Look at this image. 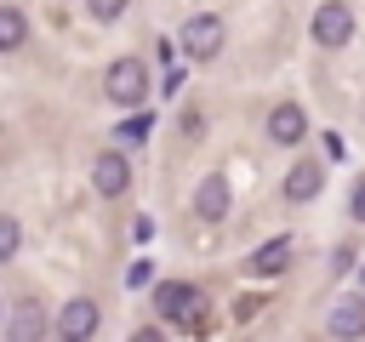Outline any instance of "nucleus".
I'll return each mask as SVG.
<instances>
[{
  "mask_svg": "<svg viewBox=\"0 0 365 342\" xmlns=\"http://www.w3.org/2000/svg\"><path fill=\"white\" fill-rule=\"evenodd\" d=\"M103 86H108V97H114V103H143V91H148V68H143L137 57H114Z\"/></svg>",
  "mask_w": 365,
  "mask_h": 342,
  "instance_id": "1",
  "label": "nucleus"
},
{
  "mask_svg": "<svg viewBox=\"0 0 365 342\" xmlns=\"http://www.w3.org/2000/svg\"><path fill=\"white\" fill-rule=\"evenodd\" d=\"M57 336L63 342H91L97 336V302L91 296H68L57 308Z\"/></svg>",
  "mask_w": 365,
  "mask_h": 342,
  "instance_id": "2",
  "label": "nucleus"
},
{
  "mask_svg": "<svg viewBox=\"0 0 365 342\" xmlns=\"http://www.w3.org/2000/svg\"><path fill=\"white\" fill-rule=\"evenodd\" d=\"M182 51L194 57V63H205V57H217L222 51V17H188L182 23Z\"/></svg>",
  "mask_w": 365,
  "mask_h": 342,
  "instance_id": "3",
  "label": "nucleus"
},
{
  "mask_svg": "<svg viewBox=\"0 0 365 342\" xmlns=\"http://www.w3.org/2000/svg\"><path fill=\"white\" fill-rule=\"evenodd\" d=\"M314 40H319V46H348V40H354V11H348L342 0H325V6L314 11Z\"/></svg>",
  "mask_w": 365,
  "mask_h": 342,
  "instance_id": "4",
  "label": "nucleus"
},
{
  "mask_svg": "<svg viewBox=\"0 0 365 342\" xmlns=\"http://www.w3.org/2000/svg\"><path fill=\"white\" fill-rule=\"evenodd\" d=\"M91 188H97V194H108V200L131 188V165H125V154H120V148H103V154L91 160Z\"/></svg>",
  "mask_w": 365,
  "mask_h": 342,
  "instance_id": "5",
  "label": "nucleus"
},
{
  "mask_svg": "<svg viewBox=\"0 0 365 342\" xmlns=\"http://www.w3.org/2000/svg\"><path fill=\"white\" fill-rule=\"evenodd\" d=\"M268 137L285 142V148H297V142L308 137V114H302L297 103H274V114H268Z\"/></svg>",
  "mask_w": 365,
  "mask_h": 342,
  "instance_id": "6",
  "label": "nucleus"
},
{
  "mask_svg": "<svg viewBox=\"0 0 365 342\" xmlns=\"http://www.w3.org/2000/svg\"><path fill=\"white\" fill-rule=\"evenodd\" d=\"M331 336H336V342H359V336H365V302H359V296H342V302L331 308Z\"/></svg>",
  "mask_w": 365,
  "mask_h": 342,
  "instance_id": "7",
  "label": "nucleus"
},
{
  "mask_svg": "<svg viewBox=\"0 0 365 342\" xmlns=\"http://www.w3.org/2000/svg\"><path fill=\"white\" fill-rule=\"evenodd\" d=\"M11 336H17V342H46V302H40V296H23V302H17Z\"/></svg>",
  "mask_w": 365,
  "mask_h": 342,
  "instance_id": "8",
  "label": "nucleus"
},
{
  "mask_svg": "<svg viewBox=\"0 0 365 342\" xmlns=\"http://www.w3.org/2000/svg\"><path fill=\"white\" fill-rule=\"evenodd\" d=\"M319 182H325V171H319L314 160H297V165L285 171V200H314Z\"/></svg>",
  "mask_w": 365,
  "mask_h": 342,
  "instance_id": "9",
  "label": "nucleus"
},
{
  "mask_svg": "<svg viewBox=\"0 0 365 342\" xmlns=\"http://www.w3.org/2000/svg\"><path fill=\"white\" fill-rule=\"evenodd\" d=\"M222 211H228V182H222V177H205V182L194 188V217L217 222Z\"/></svg>",
  "mask_w": 365,
  "mask_h": 342,
  "instance_id": "10",
  "label": "nucleus"
},
{
  "mask_svg": "<svg viewBox=\"0 0 365 342\" xmlns=\"http://www.w3.org/2000/svg\"><path fill=\"white\" fill-rule=\"evenodd\" d=\"M285 262H291V239H268V245L251 251V274H257V279H274Z\"/></svg>",
  "mask_w": 365,
  "mask_h": 342,
  "instance_id": "11",
  "label": "nucleus"
},
{
  "mask_svg": "<svg viewBox=\"0 0 365 342\" xmlns=\"http://www.w3.org/2000/svg\"><path fill=\"white\" fill-rule=\"evenodd\" d=\"M194 302H200V291H194V285H160V296H154L160 319H182Z\"/></svg>",
  "mask_w": 365,
  "mask_h": 342,
  "instance_id": "12",
  "label": "nucleus"
},
{
  "mask_svg": "<svg viewBox=\"0 0 365 342\" xmlns=\"http://www.w3.org/2000/svg\"><path fill=\"white\" fill-rule=\"evenodd\" d=\"M23 34H29L23 11H17V6H0V51H17V46H23Z\"/></svg>",
  "mask_w": 365,
  "mask_h": 342,
  "instance_id": "13",
  "label": "nucleus"
},
{
  "mask_svg": "<svg viewBox=\"0 0 365 342\" xmlns=\"http://www.w3.org/2000/svg\"><path fill=\"white\" fill-rule=\"evenodd\" d=\"M17 245H23V222L17 217H0V262H11Z\"/></svg>",
  "mask_w": 365,
  "mask_h": 342,
  "instance_id": "14",
  "label": "nucleus"
},
{
  "mask_svg": "<svg viewBox=\"0 0 365 342\" xmlns=\"http://www.w3.org/2000/svg\"><path fill=\"white\" fill-rule=\"evenodd\" d=\"M177 325H182V331H188V336H205V331H211V314H205V308H200V302H194V308H188V314H182V319H177Z\"/></svg>",
  "mask_w": 365,
  "mask_h": 342,
  "instance_id": "15",
  "label": "nucleus"
},
{
  "mask_svg": "<svg viewBox=\"0 0 365 342\" xmlns=\"http://www.w3.org/2000/svg\"><path fill=\"white\" fill-rule=\"evenodd\" d=\"M86 6H91V17H103V23H114V17H120V11L131 6V0H86Z\"/></svg>",
  "mask_w": 365,
  "mask_h": 342,
  "instance_id": "16",
  "label": "nucleus"
},
{
  "mask_svg": "<svg viewBox=\"0 0 365 342\" xmlns=\"http://www.w3.org/2000/svg\"><path fill=\"white\" fill-rule=\"evenodd\" d=\"M120 137H125V142H143V137H148V120H143V114H137V120H125V125H120Z\"/></svg>",
  "mask_w": 365,
  "mask_h": 342,
  "instance_id": "17",
  "label": "nucleus"
},
{
  "mask_svg": "<svg viewBox=\"0 0 365 342\" xmlns=\"http://www.w3.org/2000/svg\"><path fill=\"white\" fill-rule=\"evenodd\" d=\"M257 308H262V296H240V302H234V314H240V319H251Z\"/></svg>",
  "mask_w": 365,
  "mask_h": 342,
  "instance_id": "18",
  "label": "nucleus"
},
{
  "mask_svg": "<svg viewBox=\"0 0 365 342\" xmlns=\"http://www.w3.org/2000/svg\"><path fill=\"white\" fill-rule=\"evenodd\" d=\"M354 217H359V222H365V182H359V188H354Z\"/></svg>",
  "mask_w": 365,
  "mask_h": 342,
  "instance_id": "19",
  "label": "nucleus"
},
{
  "mask_svg": "<svg viewBox=\"0 0 365 342\" xmlns=\"http://www.w3.org/2000/svg\"><path fill=\"white\" fill-rule=\"evenodd\" d=\"M131 342H160V331H131Z\"/></svg>",
  "mask_w": 365,
  "mask_h": 342,
  "instance_id": "20",
  "label": "nucleus"
},
{
  "mask_svg": "<svg viewBox=\"0 0 365 342\" xmlns=\"http://www.w3.org/2000/svg\"><path fill=\"white\" fill-rule=\"evenodd\" d=\"M359 279H365V274H359Z\"/></svg>",
  "mask_w": 365,
  "mask_h": 342,
  "instance_id": "21",
  "label": "nucleus"
}]
</instances>
